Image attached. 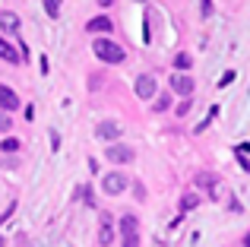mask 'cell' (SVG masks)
<instances>
[{
  "instance_id": "7a4b0ae2",
  "label": "cell",
  "mask_w": 250,
  "mask_h": 247,
  "mask_svg": "<svg viewBox=\"0 0 250 247\" xmlns=\"http://www.w3.org/2000/svg\"><path fill=\"white\" fill-rule=\"evenodd\" d=\"M121 235H124V247H140V222L136 216H121Z\"/></svg>"
},
{
  "instance_id": "30bf717a",
  "label": "cell",
  "mask_w": 250,
  "mask_h": 247,
  "mask_svg": "<svg viewBox=\"0 0 250 247\" xmlns=\"http://www.w3.org/2000/svg\"><path fill=\"white\" fill-rule=\"evenodd\" d=\"M85 29H89L92 35H95V32H111L114 25H111V19H108V16H95V19H92L89 25H85Z\"/></svg>"
},
{
  "instance_id": "3957f363",
  "label": "cell",
  "mask_w": 250,
  "mask_h": 247,
  "mask_svg": "<svg viewBox=\"0 0 250 247\" xmlns=\"http://www.w3.org/2000/svg\"><path fill=\"white\" fill-rule=\"evenodd\" d=\"M127 184H130V178H127V174H121V171H108V174L102 178V187H104V193H111V197L124 193V190H127Z\"/></svg>"
},
{
  "instance_id": "9a60e30c",
  "label": "cell",
  "mask_w": 250,
  "mask_h": 247,
  "mask_svg": "<svg viewBox=\"0 0 250 247\" xmlns=\"http://www.w3.org/2000/svg\"><path fill=\"white\" fill-rule=\"evenodd\" d=\"M196 206H200V193H187L181 200V209H196Z\"/></svg>"
},
{
  "instance_id": "2e32d148",
  "label": "cell",
  "mask_w": 250,
  "mask_h": 247,
  "mask_svg": "<svg viewBox=\"0 0 250 247\" xmlns=\"http://www.w3.org/2000/svg\"><path fill=\"white\" fill-rule=\"evenodd\" d=\"M190 63H193V57H190V54H187V51H181V54H177V57H174V67H177V70H187V67H190Z\"/></svg>"
},
{
  "instance_id": "5bb4252c",
  "label": "cell",
  "mask_w": 250,
  "mask_h": 247,
  "mask_svg": "<svg viewBox=\"0 0 250 247\" xmlns=\"http://www.w3.org/2000/svg\"><path fill=\"white\" fill-rule=\"evenodd\" d=\"M234 152H238V162H241V165L250 168V146H247V143H241V146L234 149Z\"/></svg>"
},
{
  "instance_id": "d6986e66",
  "label": "cell",
  "mask_w": 250,
  "mask_h": 247,
  "mask_svg": "<svg viewBox=\"0 0 250 247\" xmlns=\"http://www.w3.org/2000/svg\"><path fill=\"white\" fill-rule=\"evenodd\" d=\"M168 105H171V95H162V99L155 102V108H159V111H168Z\"/></svg>"
},
{
  "instance_id": "4fadbf2b",
  "label": "cell",
  "mask_w": 250,
  "mask_h": 247,
  "mask_svg": "<svg viewBox=\"0 0 250 247\" xmlns=\"http://www.w3.org/2000/svg\"><path fill=\"white\" fill-rule=\"evenodd\" d=\"M196 184H200V187H209V190H212V197H215V174H209V171L196 174Z\"/></svg>"
},
{
  "instance_id": "44dd1931",
  "label": "cell",
  "mask_w": 250,
  "mask_h": 247,
  "mask_svg": "<svg viewBox=\"0 0 250 247\" xmlns=\"http://www.w3.org/2000/svg\"><path fill=\"white\" fill-rule=\"evenodd\" d=\"M200 10H203V16H209V13H212V0H203Z\"/></svg>"
},
{
  "instance_id": "277c9868",
  "label": "cell",
  "mask_w": 250,
  "mask_h": 247,
  "mask_svg": "<svg viewBox=\"0 0 250 247\" xmlns=\"http://www.w3.org/2000/svg\"><path fill=\"white\" fill-rule=\"evenodd\" d=\"M104 155H108L111 162H117V165H127V162H133V149H130V146H121V143L108 146V149H104Z\"/></svg>"
},
{
  "instance_id": "6da1fadb",
  "label": "cell",
  "mask_w": 250,
  "mask_h": 247,
  "mask_svg": "<svg viewBox=\"0 0 250 247\" xmlns=\"http://www.w3.org/2000/svg\"><path fill=\"white\" fill-rule=\"evenodd\" d=\"M95 57L98 61H104V63H124V51H121V44H114V41H108V38H95Z\"/></svg>"
},
{
  "instance_id": "ba28073f",
  "label": "cell",
  "mask_w": 250,
  "mask_h": 247,
  "mask_svg": "<svg viewBox=\"0 0 250 247\" xmlns=\"http://www.w3.org/2000/svg\"><path fill=\"white\" fill-rule=\"evenodd\" d=\"M0 32H6V35H19V16L10 10L0 13Z\"/></svg>"
},
{
  "instance_id": "52a82bcc",
  "label": "cell",
  "mask_w": 250,
  "mask_h": 247,
  "mask_svg": "<svg viewBox=\"0 0 250 247\" xmlns=\"http://www.w3.org/2000/svg\"><path fill=\"white\" fill-rule=\"evenodd\" d=\"M19 108V95L10 86H0V111H16Z\"/></svg>"
},
{
  "instance_id": "9c48e42d",
  "label": "cell",
  "mask_w": 250,
  "mask_h": 247,
  "mask_svg": "<svg viewBox=\"0 0 250 247\" xmlns=\"http://www.w3.org/2000/svg\"><path fill=\"white\" fill-rule=\"evenodd\" d=\"M136 95H140L143 102H149V99L155 95V80H152V76H146V73H143L140 80H136Z\"/></svg>"
},
{
  "instance_id": "7c38bea8",
  "label": "cell",
  "mask_w": 250,
  "mask_h": 247,
  "mask_svg": "<svg viewBox=\"0 0 250 247\" xmlns=\"http://www.w3.org/2000/svg\"><path fill=\"white\" fill-rule=\"evenodd\" d=\"M111 241H114V228H111V222H108V219H104L102 231H98V244H102V247H108Z\"/></svg>"
},
{
  "instance_id": "ac0fdd59",
  "label": "cell",
  "mask_w": 250,
  "mask_h": 247,
  "mask_svg": "<svg viewBox=\"0 0 250 247\" xmlns=\"http://www.w3.org/2000/svg\"><path fill=\"white\" fill-rule=\"evenodd\" d=\"M0 149H3V152H16V149H19V140H13V136H10V140L0 143Z\"/></svg>"
},
{
  "instance_id": "8fae6325",
  "label": "cell",
  "mask_w": 250,
  "mask_h": 247,
  "mask_svg": "<svg viewBox=\"0 0 250 247\" xmlns=\"http://www.w3.org/2000/svg\"><path fill=\"white\" fill-rule=\"evenodd\" d=\"M0 57H3L6 63H19V61H22V57H19V51H13L10 44L3 41V38H0Z\"/></svg>"
},
{
  "instance_id": "cb8c5ba5",
  "label": "cell",
  "mask_w": 250,
  "mask_h": 247,
  "mask_svg": "<svg viewBox=\"0 0 250 247\" xmlns=\"http://www.w3.org/2000/svg\"><path fill=\"white\" fill-rule=\"evenodd\" d=\"M0 247H3V238H0Z\"/></svg>"
},
{
  "instance_id": "ffe728a7",
  "label": "cell",
  "mask_w": 250,
  "mask_h": 247,
  "mask_svg": "<svg viewBox=\"0 0 250 247\" xmlns=\"http://www.w3.org/2000/svg\"><path fill=\"white\" fill-rule=\"evenodd\" d=\"M10 127H13V124H10V118H6V114L0 111V130H3V133H6V130H10Z\"/></svg>"
},
{
  "instance_id": "603a6c76",
  "label": "cell",
  "mask_w": 250,
  "mask_h": 247,
  "mask_svg": "<svg viewBox=\"0 0 250 247\" xmlns=\"http://www.w3.org/2000/svg\"><path fill=\"white\" fill-rule=\"evenodd\" d=\"M244 244H247V247H250V235H247V238H244Z\"/></svg>"
},
{
  "instance_id": "e0dca14e",
  "label": "cell",
  "mask_w": 250,
  "mask_h": 247,
  "mask_svg": "<svg viewBox=\"0 0 250 247\" xmlns=\"http://www.w3.org/2000/svg\"><path fill=\"white\" fill-rule=\"evenodd\" d=\"M44 10H48V16H57L61 13V0H44Z\"/></svg>"
},
{
  "instance_id": "5b68a950",
  "label": "cell",
  "mask_w": 250,
  "mask_h": 247,
  "mask_svg": "<svg viewBox=\"0 0 250 247\" xmlns=\"http://www.w3.org/2000/svg\"><path fill=\"white\" fill-rule=\"evenodd\" d=\"M193 76H187V73H177V76H171V89H174L177 95H190L193 92Z\"/></svg>"
},
{
  "instance_id": "7402d4cb",
  "label": "cell",
  "mask_w": 250,
  "mask_h": 247,
  "mask_svg": "<svg viewBox=\"0 0 250 247\" xmlns=\"http://www.w3.org/2000/svg\"><path fill=\"white\" fill-rule=\"evenodd\" d=\"M98 3H102V6H111V3H114V0H98Z\"/></svg>"
},
{
  "instance_id": "8992f818",
  "label": "cell",
  "mask_w": 250,
  "mask_h": 247,
  "mask_svg": "<svg viewBox=\"0 0 250 247\" xmlns=\"http://www.w3.org/2000/svg\"><path fill=\"white\" fill-rule=\"evenodd\" d=\"M121 124H117V121H104V124H98V127H95V136H98V140H117V136H121Z\"/></svg>"
}]
</instances>
